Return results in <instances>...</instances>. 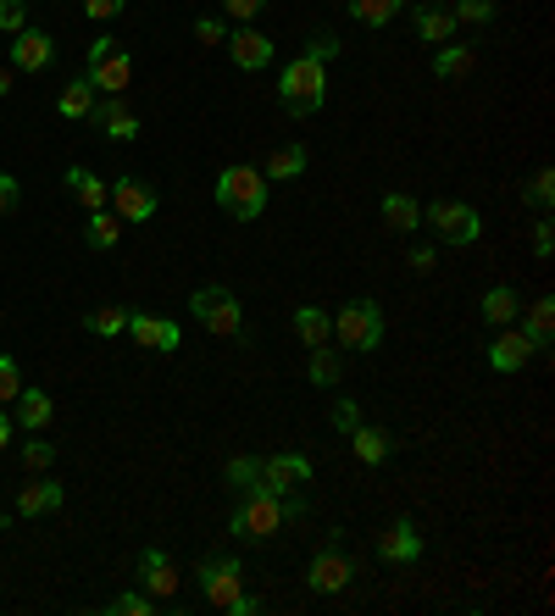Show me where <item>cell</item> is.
Returning a JSON list of instances; mask_svg holds the SVG:
<instances>
[{"label":"cell","instance_id":"obj_1","mask_svg":"<svg viewBox=\"0 0 555 616\" xmlns=\"http://www.w3.org/2000/svg\"><path fill=\"white\" fill-rule=\"evenodd\" d=\"M289 516H306V500H295V494H267V489H250L245 500H239V511L228 516V533L234 538H273Z\"/></svg>","mask_w":555,"mask_h":616},{"label":"cell","instance_id":"obj_2","mask_svg":"<svg viewBox=\"0 0 555 616\" xmlns=\"http://www.w3.org/2000/svg\"><path fill=\"white\" fill-rule=\"evenodd\" d=\"M195 577H201V594L217 605V610H234V616H256L261 605L245 594V561L239 555H206L201 566H195Z\"/></svg>","mask_w":555,"mask_h":616},{"label":"cell","instance_id":"obj_3","mask_svg":"<svg viewBox=\"0 0 555 616\" xmlns=\"http://www.w3.org/2000/svg\"><path fill=\"white\" fill-rule=\"evenodd\" d=\"M328 101V62H311V57H295L284 73H278V106L289 117H311L322 112Z\"/></svg>","mask_w":555,"mask_h":616},{"label":"cell","instance_id":"obj_4","mask_svg":"<svg viewBox=\"0 0 555 616\" xmlns=\"http://www.w3.org/2000/svg\"><path fill=\"white\" fill-rule=\"evenodd\" d=\"M217 206L228 212V217H239V223H256L261 212H267V173H256V167H223L217 173Z\"/></svg>","mask_w":555,"mask_h":616},{"label":"cell","instance_id":"obj_5","mask_svg":"<svg viewBox=\"0 0 555 616\" xmlns=\"http://www.w3.org/2000/svg\"><path fill=\"white\" fill-rule=\"evenodd\" d=\"M189 311H195V322H201L206 333H217V339H234V333L245 328L239 295H234L228 284H201V289L189 295Z\"/></svg>","mask_w":555,"mask_h":616},{"label":"cell","instance_id":"obj_6","mask_svg":"<svg viewBox=\"0 0 555 616\" xmlns=\"http://www.w3.org/2000/svg\"><path fill=\"white\" fill-rule=\"evenodd\" d=\"M333 339H339L345 350H356V356L378 350V345H383V306H378V300H350V306L333 317Z\"/></svg>","mask_w":555,"mask_h":616},{"label":"cell","instance_id":"obj_7","mask_svg":"<svg viewBox=\"0 0 555 616\" xmlns=\"http://www.w3.org/2000/svg\"><path fill=\"white\" fill-rule=\"evenodd\" d=\"M422 223H433V234L444 245H477L483 239V217L466 201H433V206H422Z\"/></svg>","mask_w":555,"mask_h":616},{"label":"cell","instance_id":"obj_8","mask_svg":"<svg viewBox=\"0 0 555 616\" xmlns=\"http://www.w3.org/2000/svg\"><path fill=\"white\" fill-rule=\"evenodd\" d=\"M350 577H356V561L339 550V538H328V544L311 555V566H306V583H311L317 594H339Z\"/></svg>","mask_w":555,"mask_h":616},{"label":"cell","instance_id":"obj_9","mask_svg":"<svg viewBox=\"0 0 555 616\" xmlns=\"http://www.w3.org/2000/svg\"><path fill=\"white\" fill-rule=\"evenodd\" d=\"M300 483H311V455L278 450V455L261 461V489H267V494H295Z\"/></svg>","mask_w":555,"mask_h":616},{"label":"cell","instance_id":"obj_10","mask_svg":"<svg viewBox=\"0 0 555 616\" xmlns=\"http://www.w3.org/2000/svg\"><path fill=\"white\" fill-rule=\"evenodd\" d=\"M106 201H112V212H117L123 223H151L156 206H162V195H156L151 184H140V178H117Z\"/></svg>","mask_w":555,"mask_h":616},{"label":"cell","instance_id":"obj_11","mask_svg":"<svg viewBox=\"0 0 555 616\" xmlns=\"http://www.w3.org/2000/svg\"><path fill=\"white\" fill-rule=\"evenodd\" d=\"M422 533H417V522L411 516H400V522H389L383 527V538H378V561L383 566H411V561H422Z\"/></svg>","mask_w":555,"mask_h":616},{"label":"cell","instance_id":"obj_12","mask_svg":"<svg viewBox=\"0 0 555 616\" xmlns=\"http://www.w3.org/2000/svg\"><path fill=\"white\" fill-rule=\"evenodd\" d=\"M90 123H95V129H101V140H112V145L140 140V117L123 106V95H101V101H95V112H90Z\"/></svg>","mask_w":555,"mask_h":616},{"label":"cell","instance_id":"obj_13","mask_svg":"<svg viewBox=\"0 0 555 616\" xmlns=\"http://www.w3.org/2000/svg\"><path fill=\"white\" fill-rule=\"evenodd\" d=\"M129 339L140 350H178L184 345V328L167 322V317H151V311H129Z\"/></svg>","mask_w":555,"mask_h":616},{"label":"cell","instance_id":"obj_14","mask_svg":"<svg viewBox=\"0 0 555 616\" xmlns=\"http://www.w3.org/2000/svg\"><path fill=\"white\" fill-rule=\"evenodd\" d=\"M140 577H145V594L156 599V605H167L173 594H178V566H173V555L167 550H140Z\"/></svg>","mask_w":555,"mask_h":616},{"label":"cell","instance_id":"obj_15","mask_svg":"<svg viewBox=\"0 0 555 616\" xmlns=\"http://www.w3.org/2000/svg\"><path fill=\"white\" fill-rule=\"evenodd\" d=\"M533 356H538V350H533V339H527L522 328H500L494 345H489V367H494V372H522Z\"/></svg>","mask_w":555,"mask_h":616},{"label":"cell","instance_id":"obj_16","mask_svg":"<svg viewBox=\"0 0 555 616\" xmlns=\"http://www.w3.org/2000/svg\"><path fill=\"white\" fill-rule=\"evenodd\" d=\"M51 57H56V45H51L45 29H23V34H12V68H18V73H45Z\"/></svg>","mask_w":555,"mask_h":616},{"label":"cell","instance_id":"obj_17","mask_svg":"<svg viewBox=\"0 0 555 616\" xmlns=\"http://www.w3.org/2000/svg\"><path fill=\"white\" fill-rule=\"evenodd\" d=\"M101 95H123L129 84H134V62H129V51L117 45L112 57H101V62H90V73H84Z\"/></svg>","mask_w":555,"mask_h":616},{"label":"cell","instance_id":"obj_18","mask_svg":"<svg viewBox=\"0 0 555 616\" xmlns=\"http://www.w3.org/2000/svg\"><path fill=\"white\" fill-rule=\"evenodd\" d=\"M228 57H234V68H239V73H261V68L273 62V40H267V34H256V29H239V34L228 40Z\"/></svg>","mask_w":555,"mask_h":616},{"label":"cell","instance_id":"obj_19","mask_svg":"<svg viewBox=\"0 0 555 616\" xmlns=\"http://www.w3.org/2000/svg\"><path fill=\"white\" fill-rule=\"evenodd\" d=\"M62 500H68V489H62L56 478H34V483L18 494V516H51V511H62Z\"/></svg>","mask_w":555,"mask_h":616},{"label":"cell","instance_id":"obj_20","mask_svg":"<svg viewBox=\"0 0 555 616\" xmlns=\"http://www.w3.org/2000/svg\"><path fill=\"white\" fill-rule=\"evenodd\" d=\"M411 29H417L422 45H450V40H455V18H450V7H417V12H411Z\"/></svg>","mask_w":555,"mask_h":616},{"label":"cell","instance_id":"obj_21","mask_svg":"<svg viewBox=\"0 0 555 616\" xmlns=\"http://www.w3.org/2000/svg\"><path fill=\"white\" fill-rule=\"evenodd\" d=\"M378 217H383L389 234H417V228H422V201H411V195H383V201H378Z\"/></svg>","mask_w":555,"mask_h":616},{"label":"cell","instance_id":"obj_22","mask_svg":"<svg viewBox=\"0 0 555 616\" xmlns=\"http://www.w3.org/2000/svg\"><path fill=\"white\" fill-rule=\"evenodd\" d=\"M516 311H522V295H516L511 284H494V289L477 300V317H483L489 328H511V322H516Z\"/></svg>","mask_w":555,"mask_h":616},{"label":"cell","instance_id":"obj_23","mask_svg":"<svg viewBox=\"0 0 555 616\" xmlns=\"http://www.w3.org/2000/svg\"><path fill=\"white\" fill-rule=\"evenodd\" d=\"M51 417H56V400H51L45 389H18V411H12V422H18V428L40 433Z\"/></svg>","mask_w":555,"mask_h":616},{"label":"cell","instance_id":"obj_24","mask_svg":"<svg viewBox=\"0 0 555 616\" xmlns=\"http://www.w3.org/2000/svg\"><path fill=\"white\" fill-rule=\"evenodd\" d=\"M472 57H477V51H472V45H455V40H450V45H433V79H439V84L466 79V73H472Z\"/></svg>","mask_w":555,"mask_h":616},{"label":"cell","instance_id":"obj_25","mask_svg":"<svg viewBox=\"0 0 555 616\" xmlns=\"http://www.w3.org/2000/svg\"><path fill=\"white\" fill-rule=\"evenodd\" d=\"M95 101H101V90H95L90 79H73V84L62 90V101H56V112H62L68 123H90V112H95Z\"/></svg>","mask_w":555,"mask_h":616},{"label":"cell","instance_id":"obj_26","mask_svg":"<svg viewBox=\"0 0 555 616\" xmlns=\"http://www.w3.org/2000/svg\"><path fill=\"white\" fill-rule=\"evenodd\" d=\"M295 333H300V345L317 350V345L333 339V317H328L322 306H300V311H295Z\"/></svg>","mask_w":555,"mask_h":616},{"label":"cell","instance_id":"obj_27","mask_svg":"<svg viewBox=\"0 0 555 616\" xmlns=\"http://www.w3.org/2000/svg\"><path fill=\"white\" fill-rule=\"evenodd\" d=\"M306 167H311V151H306V145H278V151L267 156V184H273V178H300Z\"/></svg>","mask_w":555,"mask_h":616},{"label":"cell","instance_id":"obj_28","mask_svg":"<svg viewBox=\"0 0 555 616\" xmlns=\"http://www.w3.org/2000/svg\"><path fill=\"white\" fill-rule=\"evenodd\" d=\"M68 189H73L90 212H101V206H106V195H112V184H101L90 167H68Z\"/></svg>","mask_w":555,"mask_h":616},{"label":"cell","instance_id":"obj_29","mask_svg":"<svg viewBox=\"0 0 555 616\" xmlns=\"http://www.w3.org/2000/svg\"><path fill=\"white\" fill-rule=\"evenodd\" d=\"M350 444H356V455H361L367 466H378V461H389V450H394V439H389L383 428H367V422H361V428L350 433Z\"/></svg>","mask_w":555,"mask_h":616},{"label":"cell","instance_id":"obj_30","mask_svg":"<svg viewBox=\"0 0 555 616\" xmlns=\"http://www.w3.org/2000/svg\"><path fill=\"white\" fill-rule=\"evenodd\" d=\"M400 7H405V0H350V18L367 23V29H389L400 18Z\"/></svg>","mask_w":555,"mask_h":616},{"label":"cell","instance_id":"obj_31","mask_svg":"<svg viewBox=\"0 0 555 616\" xmlns=\"http://www.w3.org/2000/svg\"><path fill=\"white\" fill-rule=\"evenodd\" d=\"M522 333L533 339V350H544V345H549V333H555V300H549V295L527 306V328H522Z\"/></svg>","mask_w":555,"mask_h":616},{"label":"cell","instance_id":"obj_32","mask_svg":"<svg viewBox=\"0 0 555 616\" xmlns=\"http://www.w3.org/2000/svg\"><path fill=\"white\" fill-rule=\"evenodd\" d=\"M84 234H90V245H95V250H112V245L123 239V217L101 206V212H90V228H84Z\"/></svg>","mask_w":555,"mask_h":616},{"label":"cell","instance_id":"obj_33","mask_svg":"<svg viewBox=\"0 0 555 616\" xmlns=\"http://www.w3.org/2000/svg\"><path fill=\"white\" fill-rule=\"evenodd\" d=\"M522 201H527L533 212H549V201H555V173H549V167H538V173L522 184Z\"/></svg>","mask_w":555,"mask_h":616},{"label":"cell","instance_id":"obj_34","mask_svg":"<svg viewBox=\"0 0 555 616\" xmlns=\"http://www.w3.org/2000/svg\"><path fill=\"white\" fill-rule=\"evenodd\" d=\"M84 322H90V333H101V339L129 333V311H123V306H101V311H90Z\"/></svg>","mask_w":555,"mask_h":616},{"label":"cell","instance_id":"obj_35","mask_svg":"<svg viewBox=\"0 0 555 616\" xmlns=\"http://www.w3.org/2000/svg\"><path fill=\"white\" fill-rule=\"evenodd\" d=\"M223 472H228V483H234L239 494H250V489H261V461H256V455H234V461H228Z\"/></svg>","mask_w":555,"mask_h":616},{"label":"cell","instance_id":"obj_36","mask_svg":"<svg viewBox=\"0 0 555 616\" xmlns=\"http://www.w3.org/2000/svg\"><path fill=\"white\" fill-rule=\"evenodd\" d=\"M450 18H455V23H472V29H483V23H494V18H500V7H494V0H455V7H450Z\"/></svg>","mask_w":555,"mask_h":616},{"label":"cell","instance_id":"obj_37","mask_svg":"<svg viewBox=\"0 0 555 616\" xmlns=\"http://www.w3.org/2000/svg\"><path fill=\"white\" fill-rule=\"evenodd\" d=\"M306 378H311L317 389L339 383V356H328V345H317V350H311V367H306Z\"/></svg>","mask_w":555,"mask_h":616},{"label":"cell","instance_id":"obj_38","mask_svg":"<svg viewBox=\"0 0 555 616\" xmlns=\"http://www.w3.org/2000/svg\"><path fill=\"white\" fill-rule=\"evenodd\" d=\"M106 610H112V616H151V610H156V599H151V594H140V588H123Z\"/></svg>","mask_w":555,"mask_h":616},{"label":"cell","instance_id":"obj_39","mask_svg":"<svg viewBox=\"0 0 555 616\" xmlns=\"http://www.w3.org/2000/svg\"><path fill=\"white\" fill-rule=\"evenodd\" d=\"M29 29V7L23 0H0V34H23Z\"/></svg>","mask_w":555,"mask_h":616},{"label":"cell","instance_id":"obj_40","mask_svg":"<svg viewBox=\"0 0 555 616\" xmlns=\"http://www.w3.org/2000/svg\"><path fill=\"white\" fill-rule=\"evenodd\" d=\"M18 389H23L18 356H0V400H18Z\"/></svg>","mask_w":555,"mask_h":616},{"label":"cell","instance_id":"obj_41","mask_svg":"<svg viewBox=\"0 0 555 616\" xmlns=\"http://www.w3.org/2000/svg\"><path fill=\"white\" fill-rule=\"evenodd\" d=\"M56 461V444H45V439H34V444H23V466L29 472H45Z\"/></svg>","mask_w":555,"mask_h":616},{"label":"cell","instance_id":"obj_42","mask_svg":"<svg viewBox=\"0 0 555 616\" xmlns=\"http://www.w3.org/2000/svg\"><path fill=\"white\" fill-rule=\"evenodd\" d=\"M195 40H201V45H223V40H228L223 18H212V12H206V18H195Z\"/></svg>","mask_w":555,"mask_h":616},{"label":"cell","instance_id":"obj_43","mask_svg":"<svg viewBox=\"0 0 555 616\" xmlns=\"http://www.w3.org/2000/svg\"><path fill=\"white\" fill-rule=\"evenodd\" d=\"M333 428H339V433H356V428H361V405H356V400H333Z\"/></svg>","mask_w":555,"mask_h":616},{"label":"cell","instance_id":"obj_44","mask_svg":"<svg viewBox=\"0 0 555 616\" xmlns=\"http://www.w3.org/2000/svg\"><path fill=\"white\" fill-rule=\"evenodd\" d=\"M228 7V18H239V23H256L261 12H267V0H223Z\"/></svg>","mask_w":555,"mask_h":616},{"label":"cell","instance_id":"obj_45","mask_svg":"<svg viewBox=\"0 0 555 616\" xmlns=\"http://www.w3.org/2000/svg\"><path fill=\"white\" fill-rule=\"evenodd\" d=\"M300 57H311V62H333V57H339V40H333V34H317Z\"/></svg>","mask_w":555,"mask_h":616},{"label":"cell","instance_id":"obj_46","mask_svg":"<svg viewBox=\"0 0 555 616\" xmlns=\"http://www.w3.org/2000/svg\"><path fill=\"white\" fill-rule=\"evenodd\" d=\"M18 195H23V184H18L12 173H0V217H7V212L18 206Z\"/></svg>","mask_w":555,"mask_h":616},{"label":"cell","instance_id":"obj_47","mask_svg":"<svg viewBox=\"0 0 555 616\" xmlns=\"http://www.w3.org/2000/svg\"><path fill=\"white\" fill-rule=\"evenodd\" d=\"M549 250H555V228H549V223H538V228H533V256H538V261H549Z\"/></svg>","mask_w":555,"mask_h":616},{"label":"cell","instance_id":"obj_48","mask_svg":"<svg viewBox=\"0 0 555 616\" xmlns=\"http://www.w3.org/2000/svg\"><path fill=\"white\" fill-rule=\"evenodd\" d=\"M123 7H129V0H84V12H90V18H117Z\"/></svg>","mask_w":555,"mask_h":616},{"label":"cell","instance_id":"obj_49","mask_svg":"<svg viewBox=\"0 0 555 616\" xmlns=\"http://www.w3.org/2000/svg\"><path fill=\"white\" fill-rule=\"evenodd\" d=\"M433 267H439V261H433V250H428V245H417V250H411V273H433Z\"/></svg>","mask_w":555,"mask_h":616},{"label":"cell","instance_id":"obj_50","mask_svg":"<svg viewBox=\"0 0 555 616\" xmlns=\"http://www.w3.org/2000/svg\"><path fill=\"white\" fill-rule=\"evenodd\" d=\"M117 51V40L112 34H101V40H90V62H101V57H112Z\"/></svg>","mask_w":555,"mask_h":616},{"label":"cell","instance_id":"obj_51","mask_svg":"<svg viewBox=\"0 0 555 616\" xmlns=\"http://www.w3.org/2000/svg\"><path fill=\"white\" fill-rule=\"evenodd\" d=\"M12 428H18V422H12L7 411H0V450H7V444H12Z\"/></svg>","mask_w":555,"mask_h":616},{"label":"cell","instance_id":"obj_52","mask_svg":"<svg viewBox=\"0 0 555 616\" xmlns=\"http://www.w3.org/2000/svg\"><path fill=\"white\" fill-rule=\"evenodd\" d=\"M0 95H12V73L7 68H0Z\"/></svg>","mask_w":555,"mask_h":616},{"label":"cell","instance_id":"obj_53","mask_svg":"<svg viewBox=\"0 0 555 616\" xmlns=\"http://www.w3.org/2000/svg\"><path fill=\"white\" fill-rule=\"evenodd\" d=\"M0 527H7V516H0Z\"/></svg>","mask_w":555,"mask_h":616}]
</instances>
